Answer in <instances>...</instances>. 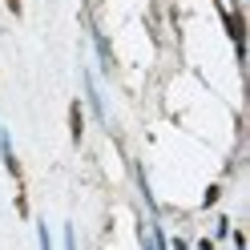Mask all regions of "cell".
<instances>
[{
    "label": "cell",
    "mask_w": 250,
    "mask_h": 250,
    "mask_svg": "<svg viewBox=\"0 0 250 250\" xmlns=\"http://www.w3.org/2000/svg\"><path fill=\"white\" fill-rule=\"evenodd\" d=\"M69 137H73V146H81V137H85V113H81V101L69 105Z\"/></svg>",
    "instance_id": "cell-5"
},
{
    "label": "cell",
    "mask_w": 250,
    "mask_h": 250,
    "mask_svg": "<svg viewBox=\"0 0 250 250\" xmlns=\"http://www.w3.org/2000/svg\"><path fill=\"white\" fill-rule=\"evenodd\" d=\"M218 198H222V186H210V190H206V198H202V206H214Z\"/></svg>",
    "instance_id": "cell-9"
},
{
    "label": "cell",
    "mask_w": 250,
    "mask_h": 250,
    "mask_svg": "<svg viewBox=\"0 0 250 250\" xmlns=\"http://www.w3.org/2000/svg\"><path fill=\"white\" fill-rule=\"evenodd\" d=\"M218 17H222L226 33H230V41H234V53H238V61H242V57H246V21H242V8L226 12V8H222V0H218Z\"/></svg>",
    "instance_id": "cell-1"
},
{
    "label": "cell",
    "mask_w": 250,
    "mask_h": 250,
    "mask_svg": "<svg viewBox=\"0 0 250 250\" xmlns=\"http://www.w3.org/2000/svg\"><path fill=\"white\" fill-rule=\"evenodd\" d=\"M4 4H8V12H12V17H21V12H24V4H21V0H4Z\"/></svg>",
    "instance_id": "cell-11"
},
{
    "label": "cell",
    "mask_w": 250,
    "mask_h": 250,
    "mask_svg": "<svg viewBox=\"0 0 250 250\" xmlns=\"http://www.w3.org/2000/svg\"><path fill=\"white\" fill-rule=\"evenodd\" d=\"M226 234H230V218H218V226H214V238H210V242H222Z\"/></svg>",
    "instance_id": "cell-8"
},
{
    "label": "cell",
    "mask_w": 250,
    "mask_h": 250,
    "mask_svg": "<svg viewBox=\"0 0 250 250\" xmlns=\"http://www.w3.org/2000/svg\"><path fill=\"white\" fill-rule=\"evenodd\" d=\"M37 242H41V250H53V234L44 222H37Z\"/></svg>",
    "instance_id": "cell-6"
},
{
    "label": "cell",
    "mask_w": 250,
    "mask_h": 250,
    "mask_svg": "<svg viewBox=\"0 0 250 250\" xmlns=\"http://www.w3.org/2000/svg\"><path fill=\"white\" fill-rule=\"evenodd\" d=\"M198 250H214V242H210V238H202V242H198Z\"/></svg>",
    "instance_id": "cell-13"
},
{
    "label": "cell",
    "mask_w": 250,
    "mask_h": 250,
    "mask_svg": "<svg viewBox=\"0 0 250 250\" xmlns=\"http://www.w3.org/2000/svg\"><path fill=\"white\" fill-rule=\"evenodd\" d=\"M0 162H4V169H8V174L17 178V182H24V169H21V158H17V149H12V137H8L4 129H0Z\"/></svg>",
    "instance_id": "cell-3"
},
{
    "label": "cell",
    "mask_w": 250,
    "mask_h": 250,
    "mask_svg": "<svg viewBox=\"0 0 250 250\" xmlns=\"http://www.w3.org/2000/svg\"><path fill=\"white\" fill-rule=\"evenodd\" d=\"M89 37H93V44H97V61H101V69H105V73H113V49H109L105 33H101V28H89Z\"/></svg>",
    "instance_id": "cell-4"
},
{
    "label": "cell",
    "mask_w": 250,
    "mask_h": 250,
    "mask_svg": "<svg viewBox=\"0 0 250 250\" xmlns=\"http://www.w3.org/2000/svg\"><path fill=\"white\" fill-rule=\"evenodd\" d=\"M65 250H77V230L65 226Z\"/></svg>",
    "instance_id": "cell-10"
},
{
    "label": "cell",
    "mask_w": 250,
    "mask_h": 250,
    "mask_svg": "<svg viewBox=\"0 0 250 250\" xmlns=\"http://www.w3.org/2000/svg\"><path fill=\"white\" fill-rule=\"evenodd\" d=\"M81 81H85V97H89V109H93V117H97L101 125H109V109H105V97H101V89H97V81H93V73H89V69L81 73Z\"/></svg>",
    "instance_id": "cell-2"
},
{
    "label": "cell",
    "mask_w": 250,
    "mask_h": 250,
    "mask_svg": "<svg viewBox=\"0 0 250 250\" xmlns=\"http://www.w3.org/2000/svg\"><path fill=\"white\" fill-rule=\"evenodd\" d=\"M149 242H153V250H169V242H166L162 226H153V230H149Z\"/></svg>",
    "instance_id": "cell-7"
},
{
    "label": "cell",
    "mask_w": 250,
    "mask_h": 250,
    "mask_svg": "<svg viewBox=\"0 0 250 250\" xmlns=\"http://www.w3.org/2000/svg\"><path fill=\"white\" fill-rule=\"evenodd\" d=\"M169 250H190V242H186V238H174V246H169Z\"/></svg>",
    "instance_id": "cell-12"
}]
</instances>
